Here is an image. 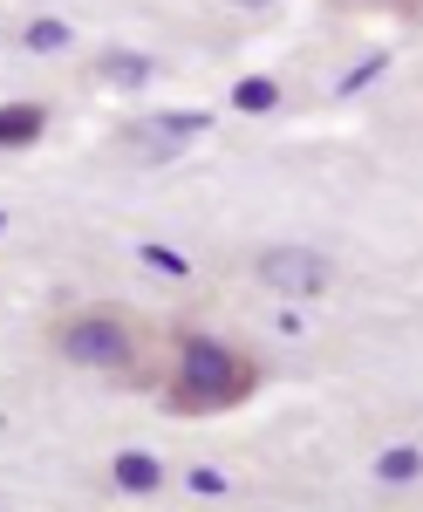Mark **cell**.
<instances>
[{
    "label": "cell",
    "mask_w": 423,
    "mask_h": 512,
    "mask_svg": "<svg viewBox=\"0 0 423 512\" xmlns=\"http://www.w3.org/2000/svg\"><path fill=\"white\" fill-rule=\"evenodd\" d=\"M96 76H110V82H123V89H137V82L157 76V62H151V55H137V48H103V55H96Z\"/></svg>",
    "instance_id": "7"
},
{
    "label": "cell",
    "mask_w": 423,
    "mask_h": 512,
    "mask_svg": "<svg viewBox=\"0 0 423 512\" xmlns=\"http://www.w3.org/2000/svg\"><path fill=\"white\" fill-rule=\"evenodd\" d=\"M110 478H116V492H130V499H144V492H157V485H164V465H157L151 451H116Z\"/></svg>",
    "instance_id": "5"
},
{
    "label": "cell",
    "mask_w": 423,
    "mask_h": 512,
    "mask_svg": "<svg viewBox=\"0 0 423 512\" xmlns=\"http://www.w3.org/2000/svg\"><path fill=\"white\" fill-rule=\"evenodd\" d=\"M48 130V110L41 103H0V151H21Z\"/></svg>",
    "instance_id": "6"
},
{
    "label": "cell",
    "mask_w": 423,
    "mask_h": 512,
    "mask_svg": "<svg viewBox=\"0 0 423 512\" xmlns=\"http://www.w3.org/2000/svg\"><path fill=\"white\" fill-rule=\"evenodd\" d=\"M226 7H273V0H226Z\"/></svg>",
    "instance_id": "14"
},
{
    "label": "cell",
    "mask_w": 423,
    "mask_h": 512,
    "mask_svg": "<svg viewBox=\"0 0 423 512\" xmlns=\"http://www.w3.org/2000/svg\"><path fill=\"white\" fill-rule=\"evenodd\" d=\"M260 280H267L273 294H287V301H321L335 287V267L314 246H267L260 253Z\"/></svg>",
    "instance_id": "3"
},
{
    "label": "cell",
    "mask_w": 423,
    "mask_h": 512,
    "mask_svg": "<svg viewBox=\"0 0 423 512\" xmlns=\"http://www.w3.org/2000/svg\"><path fill=\"white\" fill-rule=\"evenodd\" d=\"M232 103H239L246 117H260V110H273V103H280V82H273V76H246L239 89H232Z\"/></svg>",
    "instance_id": "9"
},
{
    "label": "cell",
    "mask_w": 423,
    "mask_h": 512,
    "mask_svg": "<svg viewBox=\"0 0 423 512\" xmlns=\"http://www.w3.org/2000/svg\"><path fill=\"white\" fill-rule=\"evenodd\" d=\"M260 390V362L232 342L212 335H185L178 342V376H171V410L178 417H212V410H239Z\"/></svg>",
    "instance_id": "1"
},
{
    "label": "cell",
    "mask_w": 423,
    "mask_h": 512,
    "mask_svg": "<svg viewBox=\"0 0 423 512\" xmlns=\"http://www.w3.org/2000/svg\"><path fill=\"white\" fill-rule=\"evenodd\" d=\"M369 7H410V0H369Z\"/></svg>",
    "instance_id": "15"
},
{
    "label": "cell",
    "mask_w": 423,
    "mask_h": 512,
    "mask_svg": "<svg viewBox=\"0 0 423 512\" xmlns=\"http://www.w3.org/2000/svg\"><path fill=\"white\" fill-rule=\"evenodd\" d=\"M55 349L69 355V362H82V369L123 376L130 355H137V328H130L123 308H82V315H69L62 328H55Z\"/></svg>",
    "instance_id": "2"
},
{
    "label": "cell",
    "mask_w": 423,
    "mask_h": 512,
    "mask_svg": "<svg viewBox=\"0 0 423 512\" xmlns=\"http://www.w3.org/2000/svg\"><path fill=\"white\" fill-rule=\"evenodd\" d=\"M410 478H423V451L417 444H389L376 458V485H410Z\"/></svg>",
    "instance_id": "8"
},
{
    "label": "cell",
    "mask_w": 423,
    "mask_h": 512,
    "mask_svg": "<svg viewBox=\"0 0 423 512\" xmlns=\"http://www.w3.org/2000/svg\"><path fill=\"white\" fill-rule=\"evenodd\" d=\"M144 267H157V274H185V260L164 253V246H144Z\"/></svg>",
    "instance_id": "12"
},
{
    "label": "cell",
    "mask_w": 423,
    "mask_h": 512,
    "mask_svg": "<svg viewBox=\"0 0 423 512\" xmlns=\"http://www.w3.org/2000/svg\"><path fill=\"white\" fill-rule=\"evenodd\" d=\"M192 492H212V499H219V492H226V478H219V472H205V465H198V472H192Z\"/></svg>",
    "instance_id": "13"
},
{
    "label": "cell",
    "mask_w": 423,
    "mask_h": 512,
    "mask_svg": "<svg viewBox=\"0 0 423 512\" xmlns=\"http://www.w3.org/2000/svg\"><path fill=\"white\" fill-rule=\"evenodd\" d=\"M0 226H7V212H0Z\"/></svg>",
    "instance_id": "16"
},
{
    "label": "cell",
    "mask_w": 423,
    "mask_h": 512,
    "mask_svg": "<svg viewBox=\"0 0 423 512\" xmlns=\"http://www.w3.org/2000/svg\"><path fill=\"white\" fill-rule=\"evenodd\" d=\"M198 130H212V117H198V110H171V117H144V123H130L116 144L130 151V158H144V164H164V158H178L185 144H192Z\"/></svg>",
    "instance_id": "4"
},
{
    "label": "cell",
    "mask_w": 423,
    "mask_h": 512,
    "mask_svg": "<svg viewBox=\"0 0 423 512\" xmlns=\"http://www.w3.org/2000/svg\"><path fill=\"white\" fill-rule=\"evenodd\" d=\"M28 48H69V21H35L28 28Z\"/></svg>",
    "instance_id": "10"
},
{
    "label": "cell",
    "mask_w": 423,
    "mask_h": 512,
    "mask_svg": "<svg viewBox=\"0 0 423 512\" xmlns=\"http://www.w3.org/2000/svg\"><path fill=\"white\" fill-rule=\"evenodd\" d=\"M369 76H383V55H376V62H355V69L342 76V96H355V89H362Z\"/></svg>",
    "instance_id": "11"
}]
</instances>
